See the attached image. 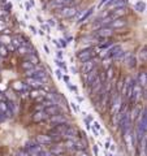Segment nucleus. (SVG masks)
<instances>
[{
	"mask_svg": "<svg viewBox=\"0 0 147 156\" xmlns=\"http://www.w3.org/2000/svg\"><path fill=\"white\" fill-rule=\"evenodd\" d=\"M78 12V8L74 7V5H69V7H64L60 9V12H59V14H60L61 17L64 18H70L73 16H76Z\"/></svg>",
	"mask_w": 147,
	"mask_h": 156,
	"instance_id": "39448f33",
	"label": "nucleus"
},
{
	"mask_svg": "<svg viewBox=\"0 0 147 156\" xmlns=\"http://www.w3.org/2000/svg\"><path fill=\"white\" fill-rule=\"evenodd\" d=\"M35 155H37V156H52V155L50 154V151H47V150H42V148L39 150Z\"/></svg>",
	"mask_w": 147,
	"mask_h": 156,
	"instance_id": "72a5a7b5",
	"label": "nucleus"
},
{
	"mask_svg": "<svg viewBox=\"0 0 147 156\" xmlns=\"http://www.w3.org/2000/svg\"><path fill=\"white\" fill-rule=\"evenodd\" d=\"M146 56H147V53H146V47L142 48V51H139V58L142 61H146Z\"/></svg>",
	"mask_w": 147,
	"mask_h": 156,
	"instance_id": "c9c22d12",
	"label": "nucleus"
},
{
	"mask_svg": "<svg viewBox=\"0 0 147 156\" xmlns=\"http://www.w3.org/2000/svg\"><path fill=\"white\" fill-rule=\"evenodd\" d=\"M128 25V21H126L125 18H116L113 20L111 23H109V27L112 30H115V29H120V27H124Z\"/></svg>",
	"mask_w": 147,
	"mask_h": 156,
	"instance_id": "4468645a",
	"label": "nucleus"
},
{
	"mask_svg": "<svg viewBox=\"0 0 147 156\" xmlns=\"http://www.w3.org/2000/svg\"><path fill=\"white\" fill-rule=\"evenodd\" d=\"M142 94H143V90H142V87L137 83V82H133V90H131V96H130V100L133 101V103H137L139 99Z\"/></svg>",
	"mask_w": 147,
	"mask_h": 156,
	"instance_id": "423d86ee",
	"label": "nucleus"
},
{
	"mask_svg": "<svg viewBox=\"0 0 147 156\" xmlns=\"http://www.w3.org/2000/svg\"><path fill=\"white\" fill-rule=\"evenodd\" d=\"M94 152H95V155H98V147L96 146H94Z\"/></svg>",
	"mask_w": 147,
	"mask_h": 156,
	"instance_id": "bf43d9fd",
	"label": "nucleus"
},
{
	"mask_svg": "<svg viewBox=\"0 0 147 156\" xmlns=\"http://www.w3.org/2000/svg\"><path fill=\"white\" fill-rule=\"evenodd\" d=\"M11 41H12V39L9 38V37H4V35L0 37V44H3V46L9 44V43H11Z\"/></svg>",
	"mask_w": 147,
	"mask_h": 156,
	"instance_id": "2f4dec72",
	"label": "nucleus"
},
{
	"mask_svg": "<svg viewBox=\"0 0 147 156\" xmlns=\"http://www.w3.org/2000/svg\"><path fill=\"white\" fill-rule=\"evenodd\" d=\"M112 34H113V30H112L109 26H104V27L98 29L95 35H96L98 38H109Z\"/></svg>",
	"mask_w": 147,
	"mask_h": 156,
	"instance_id": "6e6552de",
	"label": "nucleus"
},
{
	"mask_svg": "<svg viewBox=\"0 0 147 156\" xmlns=\"http://www.w3.org/2000/svg\"><path fill=\"white\" fill-rule=\"evenodd\" d=\"M124 7H125V0H111L109 3H107V9L108 11H115V9Z\"/></svg>",
	"mask_w": 147,
	"mask_h": 156,
	"instance_id": "9b49d317",
	"label": "nucleus"
},
{
	"mask_svg": "<svg viewBox=\"0 0 147 156\" xmlns=\"http://www.w3.org/2000/svg\"><path fill=\"white\" fill-rule=\"evenodd\" d=\"M103 66H104V69H108L109 66H112V58L104 57V60H103Z\"/></svg>",
	"mask_w": 147,
	"mask_h": 156,
	"instance_id": "c85d7f7f",
	"label": "nucleus"
},
{
	"mask_svg": "<svg viewBox=\"0 0 147 156\" xmlns=\"http://www.w3.org/2000/svg\"><path fill=\"white\" fill-rule=\"evenodd\" d=\"M70 105H72V108L74 109V112H77V113H78V112H80V107H78L77 104H74V103H70Z\"/></svg>",
	"mask_w": 147,
	"mask_h": 156,
	"instance_id": "37998d69",
	"label": "nucleus"
},
{
	"mask_svg": "<svg viewBox=\"0 0 147 156\" xmlns=\"http://www.w3.org/2000/svg\"><path fill=\"white\" fill-rule=\"evenodd\" d=\"M141 87H143V89H146V85H147V76L145 72H142L139 74V83H138Z\"/></svg>",
	"mask_w": 147,
	"mask_h": 156,
	"instance_id": "b1692460",
	"label": "nucleus"
},
{
	"mask_svg": "<svg viewBox=\"0 0 147 156\" xmlns=\"http://www.w3.org/2000/svg\"><path fill=\"white\" fill-rule=\"evenodd\" d=\"M53 140L52 138L48 134H42V135H37L35 138V143H38L39 146H43V144H47V143H52Z\"/></svg>",
	"mask_w": 147,
	"mask_h": 156,
	"instance_id": "dca6fc26",
	"label": "nucleus"
},
{
	"mask_svg": "<svg viewBox=\"0 0 147 156\" xmlns=\"http://www.w3.org/2000/svg\"><path fill=\"white\" fill-rule=\"evenodd\" d=\"M55 64H56V66H59V69H61V70H64V72H68V66L64 64V61H63V60L55 58Z\"/></svg>",
	"mask_w": 147,
	"mask_h": 156,
	"instance_id": "a878e982",
	"label": "nucleus"
},
{
	"mask_svg": "<svg viewBox=\"0 0 147 156\" xmlns=\"http://www.w3.org/2000/svg\"><path fill=\"white\" fill-rule=\"evenodd\" d=\"M70 70H72L73 73H77V69H76V68H74V66H72V68H70Z\"/></svg>",
	"mask_w": 147,
	"mask_h": 156,
	"instance_id": "13d9d810",
	"label": "nucleus"
},
{
	"mask_svg": "<svg viewBox=\"0 0 147 156\" xmlns=\"http://www.w3.org/2000/svg\"><path fill=\"white\" fill-rule=\"evenodd\" d=\"M66 86H68V87H69V89H70V90H72L73 92H77V89H76V87H74V86H73L72 83H68Z\"/></svg>",
	"mask_w": 147,
	"mask_h": 156,
	"instance_id": "de8ad7c7",
	"label": "nucleus"
},
{
	"mask_svg": "<svg viewBox=\"0 0 147 156\" xmlns=\"http://www.w3.org/2000/svg\"><path fill=\"white\" fill-rule=\"evenodd\" d=\"M55 74H56V77H57V78H60V80H61V78H63V72H61V69H59V68H57V69H56V72H55Z\"/></svg>",
	"mask_w": 147,
	"mask_h": 156,
	"instance_id": "a19ab883",
	"label": "nucleus"
},
{
	"mask_svg": "<svg viewBox=\"0 0 147 156\" xmlns=\"http://www.w3.org/2000/svg\"><path fill=\"white\" fill-rule=\"evenodd\" d=\"M109 156H117V155H113V154H109Z\"/></svg>",
	"mask_w": 147,
	"mask_h": 156,
	"instance_id": "680f3d73",
	"label": "nucleus"
},
{
	"mask_svg": "<svg viewBox=\"0 0 147 156\" xmlns=\"http://www.w3.org/2000/svg\"><path fill=\"white\" fill-rule=\"evenodd\" d=\"M26 60L29 62H31L34 66L39 64V57L37 56V53H27V55H26Z\"/></svg>",
	"mask_w": 147,
	"mask_h": 156,
	"instance_id": "5701e85b",
	"label": "nucleus"
},
{
	"mask_svg": "<svg viewBox=\"0 0 147 156\" xmlns=\"http://www.w3.org/2000/svg\"><path fill=\"white\" fill-rule=\"evenodd\" d=\"M96 55V48H85V50H82L80 52H77V58L80 61H87V60H90V58L92 57H95Z\"/></svg>",
	"mask_w": 147,
	"mask_h": 156,
	"instance_id": "f03ea898",
	"label": "nucleus"
},
{
	"mask_svg": "<svg viewBox=\"0 0 147 156\" xmlns=\"http://www.w3.org/2000/svg\"><path fill=\"white\" fill-rule=\"evenodd\" d=\"M30 30H31L33 33H35V34H37V29L34 27V26H30Z\"/></svg>",
	"mask_w": 147,
	"mask_h": 156,
	"instance_id": "5fc2aeb1",
	"label": "nucleus"
},
{
	"mask_svg": "<svg viewBox=\"0 0 147 156\" xmlns=\"http://www.w3.org/2000/svg\"><path fill=\"white\" fill-rule=\"evenodd\" d=\"M64 152H65L64 146H52V148L50 150V154L52 156H59V155H63Z\"/></svg>",
	"mask_w": 147,
	"mask_h": 156,
	"instance_id": "412c9836",
	"label": "nucleus"
},
{
	"mask_svg": "<svg viewBox=\"0 0 147 156\" xmlns=\"http://www.w3.org/2000/svg\"><path fill=\"white\" fill-rule=\"evenodd\" d=\"M26 83L30 87H33V89H41V87L43 86V82L37 80V78H34V77H27L26 78Z\"/></svg>",
	"mask_w": 147,
	"mask_h": 156,
	"instance_id": "f3484780",
	"label": "nucleus"
},
{
	"mask_svg": "<svg viewBox=\"0 0 147 156\" xmlns=\"http://www.w3.org/2000/svg\"><path fill=\"white\" fill-rule=\"evenodd\" d=\"M77 156H89L86 154V151H77Z\"/></svg>",
	"mask_w": 147,
	"mask_h": 156,
	"instance_id": "49530a36",
	"label": "nucleus"
},
{
	"mask_svg": "<svg viewBox=\"0 0 147 156\" xmlns=\"http://www.w3.org/2000/svg\"><path fill=\"white\" fill-rule=\"evenodd\" d=\"M89 86H90V91H91V95L92 96H99L102 94L103 89H104V83L102 82L100 77H96Z\"/></svg>",
	"mask_w": 147,
	"mask_h": 156,
	"instance_id": "f257e3e1",
	"label": "nucleus"
},
{
	"mask_svg": "<svg viewBox=\"0 0 147 156\" xmlns=\"http://www.w3.org/2000/svg\"><path fill=\"white\" fill-rule=\"evenodd\" d=\"M25 8H26V11H30V8H31V4L26 0V3H25Z\"/></svg>",
	"mask_w": 147,
	"mask_h": 156,
	"instance_id": "09e8293b",
	"label": "nucleus"
},
{
	"mask_svg": "<svg viewBox=\"0 0 147 156\" xmlns=\"http://www.w3.org/2000/svg\"><path fill=\"white\" fill-rule=\"evenodd\" d=\"M56 58H59V60H63V52L61 51H56Z\"/></svg>",
	"mask_w": 147,
	"mask_h": 156,
	"instance_id": "a18cd8bd",
	"label": "nucleus"
},
{
	"mask_svg": "<svg viewBox=\"0 0 147 156\" xmlns=\"http://www.w3.org/2000/svg\"><path fill=\"white\" fill-rule=\"evenodd\" d=\"M111 121H112V125H113L115 128H117V126H119V121H120V115H119V113L112 115Z\"/></svg>",
	"mask_w": 147,
	"mask_h": 156,
	"instance_id": "cd10ccee",
	"label": "nucleus"
},
{
	"mask_svg": "<svg viewBox=\"0 0 147 156\" xmlns=\"http://www.w3.org/2000/svg\"><path fill=\"white\" fill-rule=\"evenodd\" d=\"M92 121H94V119H92V116H86L85 117V122H86V128L87 129H90L91 128V122H92Z\"/></svg>",
	"mask_w": 147,
	"mask_h": 156,
	"instance_id": "f704fd0d",
	"label": "nucleus"
},
{
	"mask_svg": "<svg viewBox=\"0 0 147 156\" xmlns=\"http://www.w3.org/2000/svg\"><path fill=\"white\" fill-rule=\"evenodd\" d=\"M2 2H3V3H8V0H2Z\"/></svg>",
	"mask_w": 147,
	"mask_h": 156,
	"instance_id": "052dcab7",
	"label": "nucleus"
},
{
	"mask_svg": "<svg viewBox=\"0 0 147 156\" xmlns=\"http://www.w3.org/2000/svg\"><path fill=\"white\" fill-rule=\"evenodd\" d=\"M61 80H64V82H65V85H68V83H70V78L68 77V76H63V78Z\"/></svg>",
	"mask_w": 147,
	"mask_h": 156,
	"instance_id": "c03bdc74",
	"label": "nucleus"
},
{
	"mask_svg": "<svg viewBox=\"0 0 147 156\" xmlns=\"http://www.w3.org/2000/svg\"><path fill=\"white\" fill-rule=\"evenodd\" d=\"M30 156H37V155H30Z\"/></svg>",
	"mask_w": 147,
	"mask_h": 156,
	"instance_id": "e2e57ef3",
	"label": "nucleus"
},
{
	"mask_svg": "<svg viewBox=\"0 0 147 156\" xmlns=\"http://www.w3.org/2000/svg\"><path fill=\"white\" fill-rule=\"evenodd\" d=\"M87 148V143L83 139L74 140V150L76 151H85Z\"/></svg>",
	"mask_w": 147,
	"mask_h": 156,
	"instance_id": "4be33fe9",
	"label": "nucleus"
},
{
	"mask_svg": "<svg viewBox=\"0 0 147 156\" xmlns=\"http://www.w3.org/2000/svg\"><path fill=\"white\" fill-rule=\"evenodd\" d=\"M41 25H42V29H43V30H45V31H47V34L51 31V29H50V25H47V23H45V22H42Z\"/></svg>",
	"mask_w": 147,
	"mask_h": 156,
	"instance_id": "58836bf2",
	"label": "nucleus"
},
{
	"mask_svg": "<svg viewBox=\"0 0 147 156\" xmlns=\"http://www.w3.org/2000/svg\"><path fill=\"white\" fill-rule=\"evenodd\" d=\"M30 96L33 98V99H37V98L39 96V91H38V90H34V91H31V92H30Z\"/></svg>",
	"mask_w": 147,
	"mask_h": 156,
	"instance_id": "ea45409f",
	"label": "nucleus"
},
{
	"mask_svg": "<svg viewBox=\"0 0 147 156\" xmlns=\"http://www.w3.org/2000/svg\"><path fill=\"white\" fill-rule=\"evenodd\" d=\"M78 134H80L78 129H76L74 126H68V129L61 134V139H73L74 140V138H77Z\"/></svg>",
	"mask_w": 147,
	"mask_h": 156,
	"instance_id": "0eeeda50",
	"label": "nucleus"
},
{
	"mask_svg": "<svg viewBox=\"0 0 147 156\" xmlns=\"http://www.w3.org/2000/svg\"><path fill=\"white\" fill-rule=\"evenodd\" d=\"M74 0H51L48 4V8H55V9H61L64 7L73 5Z\"/></svg>",
	"mask_w": 147,
	"mask_h": 156,
	"instance_id": "20e7f679",
	"label": "nucleus"
},
{
	"mask_svg": "<svg viewBox=\"0 0 147 156\" xmlns=\"http://www.w3.org/2000/svg\"><path fill=\"white\" fill-rule=\"evenodd\" d=\"M98 61L99 60H98L96 57H92V58H90V60H87V61H83L82 65H81V72L83 73V76H86L89 72H91L94 68H96Z\"/></svg>",
	"mask_w": 147,
	"mask_h": 156,
	"instance_id": "7ed1b4c3",
	"label": "nucleus"
},
{
	"mask_svg": "<svg viewBox=\"0 0 147 156\" xmlns=\"http://www.w3.org/2000/svg\"><path fill=\"white\" fill-rule=\"evenodd\" d=\"M122 134H124L125 143L128 144L129 147H131V146H133V131H131V129H128V130L122 131Z\"/></svg>",
	"mask_w": 147,
	"mask_h": 156,
	"instance_id": "a211bd4d",
	"label": "nucleus"
},
{
	"mask_svg": "<svg viewBox=\"0 0 147 156\" xmlns=\"http://www.w3.org/2000/svg\"><path fill=\"white\" fill-rule=\"evenodd\" d=\"M16 156H30V155H29V152L26 150H20Z\"/></svg>",
	"mask_w": 147,
	"mask_h": 156,
	"instance_id": "4c0bfd02",
	"label": "nucleus"
},
{
	"mask_svg": "<svg viewBox=\"0 0 147 156\" xmlns=\"http://www.w3.org/2000/svg\"><path fill=\"white\" fill-rule=\"evenodd\" d=\"M111 147V143H109V140H107V143H106V148H109Z\"/></svg>",
	"mask_w": 147,
	"mask_h": 156,
	"instance_id": "6e6d98bb",
	"label": "nucleus"
},
{
	"mask_svg": "<svg viewBox=\"0 0 147 156\" xmlns=\"http://www.w3.org/2000/svg\"><path fill=\"white\" fill-rule=\"evenodd\" d=\"M50 122L52 125H61V124H66V119L61 113L55 115V116H50Z\"/></svg>",
	"mask_w": 147,
	"mask_h": 156,
	"instance_id": "2eb2a0df",
	"label": "nucleus"
},
{
	"mask_svg": "<svg viewBox=\"0 0 147 156\" xmlns=\"http://www.w3.org/2000/svg\"><path fill=\"white\" fill-rule=\"evenodd\" d=\"M107 80H108V81H111L112 80V77H113V74H115V69H113V66H109L108 68V69H107Z\"/></svg>",
	"mask_w": 147,
	"mask_h": 156,
	"instance_id": "c756f323",
	"label": "nucleus"
},
{
	"mask_svg": "<svg viewBox=\"0 0 147 156\" xmlns=\"http://www.w3.org/2000/svg\"><path fill=\"white\" fill-rule=\"evenodd\" d=\"M128 14V9H126V7L124 8H119V9H115V11H112V13H109V17L112 18V21L116 18H122L124 16H126Z\"/></svg>",
	"mask_w": 147,
	"mask_h": 156,
	"instance_id": "f8f14e48",
	"label": "nucleus"
},
{
	"mask_svg": "<svg viewBox=\"0 0 147 156\" xmlns=\"http://www.w3.org/2000/svg\"><path fill=\"white\" fill-rule=\"evenodd\" d=\"M77 100H78V103H82V101H83V98H82V96H77Z\"/></svg>",
	"mask_w": 147,
	"mask_h": 156,
	"instance_id": "3c124183",
	"label": "nucleus"
},
{
	"mask_svg": "<svg viewBox=\"0 0 147 156\" xmlns=\"http://www.w3.org/2000/svg\"><path fill=\"white\" fill-rule=\"evenodd\" d=\"M47 117H48V116L45 113V111H38V112H35V113H34L33 121H34V122H41V121H45Z\"/></svg>",
	"mask_w": 147,
	"mask_h": 156,
	"instance_id": "6ab92c4d",
	"label": "nucleus"
},
{
	"mask_svg": "<svg viewBox=\"0 0 147 156\" xmlns=\"http://www.w3.org/2000/svg\"><path fill=\"white\" fill-rule=\"evenodd\" d=\"M111 0H102L100 2V4H99V7H102V5H104V4H107V3H109Z\"/></svg>",
	"mask_w": 147,
	"mask_h": 156,
	"instance_id": "8fccbe9b",
	"label": "nucleus"
},
{
	"mask_svg": "<svg viewBox=\"0 0 147 156\" xmlns=\"http://www.w3.org/2000/svg\"><path fill=\"white\" fill-rule=\"evenodd\" d=\"M92 12H94V7H91V8H89V9H85V11H81V13H80V16L77 17V23H82V22H85L87 18H89L91 14H92Z\"/></svg>",
	"mask_w": 147,
	"mask_h": 156,
	"instance_id": "9d476101",
	"label": "nucleus"
},
{
	"mask_svg": "<svg viewBox=\"0 0 147 156\" xmlns=\"http://www.w3.org/2000/svg\"><path fill=\"white\" fill-rule=\"evenodd\" d=\"M99 74H100V70L98 69V68H94L91 72H89L86 76H83V80H85V83H91L92 81L95 80L96 77H99Z\"/></svg>",
	"mask_w": 147,
	"mask_h": 156,
	"instance_id": "1a4fd4ad",
	"label": "nucleus"
},
{
	"mask_svg": "<svg viewBox=\"0 0 147 156\" xmlns=\"http://www.w3.org/2000/svg\"><path fill=\"white\" fill-rule=\"evenodd\" d=\"M17 52L20 53L21 56H26L27 53H29V51H27V48L25 47V46H20L18 48H17Z\"/></svg>",
	"mask_w": 147,
	"mask_h": 156,
	"instance_id": "7c9ffc66",
	"label": "nucleus"
},
{
	"mask_svg": "<svg viewBox=\"0 0 147 156\" xmlns=\"http://www.w3.org/2000/svg\"><path fill=\"white\" fill-rule=\"evenodd\" d=\"M4 30H5V23H4V21L0 18V31H4Z\"/></svg>",
	"mask_w": 147,
	"mask_h": 156,
	"instance_id": "79ce46f5",
	"label": "nucleus"
},
{
	"mask_svg": "<svg viewBox=\"0 0 147 156\" xmlns=\"http://www.w3.org/2000/svg\"><path fill=\"white\" fill-rule=\"evenodd\" d=\"M8 56V50L5 46L0 44V57H7Z\"/></svg>",
	"mask_w": 147,
	"mask_h": 156,
	"instance_id": "473e14b6",
	"label": "nucleus"
},
{
	"mask_svg": "<svg viewBox=\"0 0 147 156\" xmlns=\"http://www.w3.org/2000/svg\"><path fill=\"white\" fill-rule=\"evenodd\" d=\"M124 62H125V65L128 66V68H134L135 66V64H137V61H135V56L133 55V53H125L124 55Z\"/></svg>",
	"mask_w": 147,
	"mask_h": 156,
	"instance_id": "ddd939ff",
	"label": "nucleus"
},
{
	"mask_svg": "<svg viewBox=\"0 0 147 156\" xmlns=\"http://www.w3.org/2000/svg\"><path fill=\"white\" fill-rule=\"evenodd\" d=\"M7 50H11V51H14V50H16V48H14L13 46H8V47H7Z\"/></svg>",
	"mask_w": 147,
	"mask_h": 156,
	"instance_id": "864d4df0",
	"label": "nucleus"
},
{
	"mask_svg": "<svg viewBox=\"0 0 147 156\" xmlns=\"http://www.w3.org/2000/svg\"><path fill=\"white\" fill-rule=\"evenodd\" d=\"M48 23H50L51 26H53V25H55V21H53V20H48Z\"/></svg>",
	"mask_w": 147,
	"mask_h": 156,
	"instance_id": "603ef678",
	"label": "nucleus"
},
{
	"mask_svg": "<svg viewBox=\"0 0 147 156\" xmlns=\"http://www.w3.org/2000/svg\"><path fill=\"white\" fill-rule=\"evenodd\" d=\"M134 8H135L137 12H145L146 11V4H145V2H138V3H135Z\"/></svg>",
	"mask_w": 147,
	"mask_h": 156,
	"instance_id": "393cba45",
	"label": "nucleus"
},
{
	"mask_svg": "<svg viewBox=\"0 0 147 156\" xmlns=\"http://www.w3.org/2000/svg\"><path fill=\"white\" fill-rule=\"evenodd\" d=\"M45 113L47 116H55L60 113V108H59V105H50L45 109Z\"/></svg>",
	"mask_w": 147,
	"mask_h": 156,
	"instance_id": "aec40b11",
	"label": "nucleus"
},
{
	"mask_svg": "<svg viewBox=\"0 0 147 156\" xmlns=\"http://www.w3.org/2000/svg\"><path fill=\"white\" fill-rule=\"evenodd\" d=\"M122 85H124V81L122 80H119L117 81V85H116V92H120L122 90Z\"/></svg>",
	"mask_w": 147,
	"mask_h": 156,
	"instance_id": "e433bc0d",
	"label": "nucleus"
},
{
	"mask_svg": "<svg viewBox=\"0 0 147 156\" xmlns=\"http://www.w3.org/2000/svg\"><path fill=\"white\" fill-rule=\"evenodd\" d=\"M45 51H46L47 53H50V48L47 47V44H45Z\"/></svg>",
	"mask_w": 147,
	"mask_h": 156,
	"instance_id": "4d7b16f0",
	"label": "nucleus"
},
{
	"mask_svg": "<svg viewBox=\"0 0 147 156\" xmlns=\"http://www.w3.org/2000/svg\"><path fill=\"white\" fill-rule=\"evenodd\" d=\"M21 66H22V69H23V70H26V72H27V70H33V69H34V65L31 64V62H29L27 60L23 61L22 64H21Z\"/></svg>",
	"mask_w": 147,
	"mask_h": 156,
	"instance_id": "bb28decb",
	"label": "nucleus"
}]
</instances>
